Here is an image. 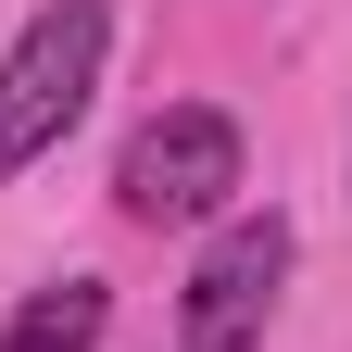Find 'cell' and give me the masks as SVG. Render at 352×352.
Listing matches in <instances>:
<instances>
[{
  "mask_svg": "<svg viewBox=\"0 0 352 352\" xmlns=\"http://www.w3.org/2000/svg\"><path fill=\"white\" fill-rule=\"evenodd\" d=\"M277 289H289V214L277 201H264V214H227L214 252L189 264V302H176L189 352H252L264 315H277Z\"/></svg>",
  "mask_w": 352,
  "mask_h": 352,
  "instance_id": "obj_3",
  "label": "cell"
},
{
  "mask_svg": "<svg viewBox=\"0 0 352 352\" xmlns=\"http://www.w3.org/2000/svg\"><path fill=\"white\" fill-rule=\"evenodd\" d=\"M227 189H239V113H214V101L151 113L113 164V201L139 227H201V214H227Z\"/></svg>",
  "mask_w": 352,
  "mask_h": 352,
  "instance_id": "obj_2",
  "label": "cell"
},
{
  "mask_svg": "<svg viewBox=\"0 0 352 352\" xmlns=\"http://www.w3.org/2000/svg\"><path fill=\"white\" fill-rule=\"evenodd\" d=\"M101 51H113V13L101 0H51L13 63H0V176H25L38 151H63V126L88 113V88H101Z\"/></svg>",
  "mask_w": 352,
  "mask_h": 352,
  "instance_id": "obj_1",
  "label": "cell"
},
{
  "mask_svg": "<svg viewBox=\"0 0 352 352\" xmlns=\"http://www.w3.org/2000/svg\"><path fill=\"white\" fill-rule=\"evenodd\" d=\"M101 327H113V289H101V277H51V289L13 302L0 352H101Z\"/></svg>",
  "mask_w": 352,
  "mask_h": 352,
  "instance_id": "obj_4",
  "label": "cell"
}]
</instances>
